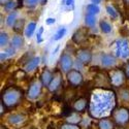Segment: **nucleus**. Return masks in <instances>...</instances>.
<instances>
[{"mask_svg": "<svg viewBox=\"0 0 129 129\" xmlns=\"http://www.w3.org/2000/svg\"><path fill=\"white\" fill-rule=\"evenodd\" d=\"M4 7H5V9H7V10H13V9H15V8L17 7V3L14 2V1H9L8 3H6V4L4 5Z\"/></svg>", "mask_w": 129, "mask_h": 129, "instance_id": "473e14b6", "label": "nucleus"}, {"mask_svg": "<svg viewBox=\"0 0 129 129\" xmlns=\"http://www.w3.org/2000/svg\"><path fill=\"white\" fill-rule=\"evenodd\" d=\"M60 129H80V126L70 122H64L60 125Z\"/></svg>", "mask_w": 129, "mask_h": 129, "instance_id": "bb28decb", "label": "nucleus"}, {"mask_svg": "<svg viewBox=\"0 0 129 129\" xmlns=\"http://www.w3.org/2000/svg\"><path fill=\"white\" fill-rule=\"evenodd\" d=\"M35 28H36V24H35L34 22L29 23L28 26H27V28H26V30H25V34H26V36H27V37H31L32 34H33L34 30H35Z\"/></svg>", "mask_w": 129, "mask_h": 129, "instance_id": "b1692460", "label": "nucleus"}, {"mask_svg": "<svg viewBox=\"0 0 129 129\" xmlns=\"http://www.w3.org/2000/svg\"><path fill=\"white\" fill-rule=\"evenodd\" d=\"M0 129H7L5 126H3V125H1V126H0Z\"/></svg>", "mask_w": 129, "mask_h": 129, "instance_id": "79ce46f5", "label": "nucleus"}, {"mask_svg": "<svg viewBox=\"0 0 129 129\" xmlns=\"http://www.w3.org/2000/svg\"><path fill=\"white\" fill-rule=\"evenodd\" d=\"M117 56L122 59L129 58V41L126 39H119L116 45Z\"/></svg>", "mask_w": 129, "mask_h": 129, "instance_id": "39448f33", "label": "nucleus"}, {"mask_svg": "<svg viewBox=\"0 0 129 129\" xmlns=\"http://www.w3.org/2000/svg\"><path fill=\"white\" fill-rule=\"evenodd\" d=\"M23 90L17 86H9L1 94V101L6 107H14L18 105L23 98Z\"/></svg>", "mask_w": 129, "mask_h": 129, "instance_id": "f03ea898", "label": "nucleus"}, {"mask_svg": "<svg viewBox=\"0 0 129 129\" xmlns=\"http://www.w3.org/2000/svg\"><path fill=\"white\" fill-rule=\"evenodd\" d=\"M91 1H92L93 3H95V4H97V3H100L102 0H91Z\"/></svg>", "mask_w": 129, "mask_h": 129, "instance_id": "ea45409f", "label": "nucleus"}, {"mask_svg": "<svg viewBox=\"0 0 129 129\" xmlns=\"http://www.w3.org/2000/svg\"><path fill=\"white\" fill-rule=\"evenodd\" d=\"M52 79H53V72L51 70H49L48 68L42 70L41 76H40V81L42 82L44 86H46V87H49V85H50Z\"/></svg>", "mask_w": 129, "mask_h": 129, "instance_id": "4468645a", "label": "nucleus"}, {"mask_svg": "<svg viewBox=\"0 0 129 129\" xmlns=\"http://www.w3.org/2000/svg\"><path fill=\"white\" fill-rule=\"evenodd\" d=\"M86 38H87V33H86V31L84 29L76 31L72 35V40L76 42V44H82V42H84L86 40Z\"/></svg>", "mask_w": 129, "mask_h": 129, "instance_id": "2eb2a0df", "label": "nucleus"}, {"mask_svg": "<svg viewBox=\"0 0 129 129\" xmlns=\"http://www.w3.org/2000/svg\"><path fill=\"white\" fill-rule=\"evenodd\" d=\"M8 42V36H7V33H5V32H1L0 33V47L3 48L7 45Z\"/></svg>", "mask_w": 129, "mask_h": 129, "instance_id": "cd10ccee", "label": "nucleus"}, {"mask_svg": "<svg viewBox=\"0 0 129 129\" xmlns=\"http://www.w3.org/2000/svg\"><path fill=\"white\" fill-rule=\"evenodd\" d=\"M116 103L115 94L110 90L99 89L92 94L90 101V114L94 118H104L112 114Z\"/></svg>", "mask_w": 129, "mask_h": 129, "instance_id": "f257e3e1", "label": "nucleus"}, {"mask_svg": "<svg viewBox=\"0 0 129 129\" xmlns=\"http://www.w3.org/2000/svg\"><path fill=\"white\" fill-rule=\"evenodd\" d=\"M62 78H63L62 77V70L56 69L55 71L53 72V79H52V81H51V83L49 85V87H48L51 92H56L60 88V86H61V84L63 82Z\"/></svg>", "mask_w": 129, "mask_h": 129, "instance_id": "6e6552de", "label": "nucleus"}, {"mask_svg": "<svg viewBox=\"0 0 129 129\" xmlns=\"http://www.w3.org/2000/svg\"><path fill=\"white\" fill-rule=\"evenodd\" d=\"M112 119L119 126H125L129 123V110L127 107L120 106L114 109L112 112Z\"/></svg>", "mask_w": 129, "mask_h": 129, "instance_id": "7ed1b4c3", "label": "nucleus"}, {"mask_svg": "<svg viewBox=\"0 0 129 129\" xmlns=\"http://www.w3.org/2000/svg\"><path fill=\"white\" fill-rule=\"evenodd\" d=\"M9 1H10V0H0V3H1V5H5Z\"/></svg>", "mask_w": 129, "mask_h": 129, "instance_id": "58836bf2", "label": "nucleus"}, {"mask_svg": "<svg viewBox=\"0 0 129 129\" xmlns=\"http://www.w3.org/2000/svg\"><path fill=\"white\" fill-rule=\"evenodd\" d=\"M85 23H86V25L89 26V27H94L95 24H96V18H95V16L87 14V16H86V18H85Z\"/></svg>", "mask_w": 129, "mask_h": 129, "instance_id": "5701e85b", "label": "nucleus"}, {"mask_svg": "<svg viewBox=\"0 0 129 129\" xmlns=\"http://www.w3.org/2000/svg\"><path fill=\"white\" fill-rule=\"evenodd\" d=\"M124 71H125V73H126V77L129 79V62L126 64V66H125V68H124Z\"/></svg>", "mask_w": 129, "mask_h": 129, "instance_id": "e433bc0d", "label": "nucleus"}, {"mask_svg": "<svg viewBox=\"0 0 129 129\" xmlns=\"http://www.w3.org/2000/svg\"><path fill=\"white\" fill-rule=\"evenodd\" d=\"M24 25H25V20L24 19H19V20L16 21V23H15L13 28L16 32H18V33H22Z\"/></svg>", "mask_w": 129, "mask_h": 129, "instance_id": "aec40b11", "label": "nucleus"}, {"mask_svg": "<svg viewBox=\"0 0 129 129\" xmlns=\"http://www.w3.org/2000/svg\"><path fill=\"white\" fill-rule=\"evenodd\" d=\"M15 50H16V49H14L13 47H10V48L6 49L4 52H2V53H1V61H3L4 59H6L7 57L13 56L14 54H15Z\"/></svg>", "mask_w": 129, "mask_h": 129, "instance_id": "393cba45", "label": "nucleus"}, {"mask_svg": "<svg viewBox=\"0 0 129 129\" xmlns=\"http://www.w3.org/2000/svg\"><path fill=\"white\" fill-rule=\"evenodd\" d=\"M89 105V101L86 97H79L72 103V110L77 113H84Z\"/></svg>", "mask_w": 129, "mask_h": 129, "instance_id": "9d476101", "label": "nucleus"}, {"mask_svg": "<svg viewBox=\"0 0 129 129\" xmlns=\"http://www.w3.org/2000/svg\"><path fill=\"white\" fill-rule=\"evenodd\" d=\"M125 78L127 77L124 70H120L117 68L110 71V82L115 87H121L125 82Z\"/></svg>", "mask_w": 129, "mask_h": 129, "instance_id": "20e7f679", "label": "nucleus"}, {"mask_svg": "<svg viewBox=\"0 0 129 129\" xmlns=\"http://www.w3.org/2000/svg\"><path fill=\"white\" fill-rule=\"evenodd\" d=\"M99 7H98V5L97 4H95V3H91V4H89L88 6H87V14L88 15H93V16H95V15H97L98 13H99Z\"/></svg>", "mask_w": 129, "mask_h": 129, "instance_id": "412c9836", "label": "nucleus"}, {"mask_svg": "<svg viewBox=\"0 0 129 129\" xmlns=\"http://www.w3.org/2000/svg\"><path fill=\"white\" fill-rule=\"evenodd\" d=\"M124 2H125V3H127V4L129 5V0H124Z\"/></svg>", "mask_w": 129, "mask_h": 129, "instance_id": "37998d69", "label": "nucleus"}, {"mask_svg": "<svg viewBox=\"0 0 129 129\" xmlns=\"http://www.w3.org/2000/svg\"><path fill=\"white\" fill-rule=\"evenodd\" d=\"M106 12H107V14H109L112 18H117V16H118V14H117V12H116V9L113 7V6H111V5H107L106 6Z\"/></svg>", "mask_w": 129, "mask_h": 129, "instance_id": "7c9ffc66", "label": "nucleus"}, {"mask_svg": "<svg viewBox=\"0 0 129 129\" xmlns=\"http://www.w3.org/2000/svg\"><path fill=\"white\" fill-rule=\"evenodd\" d=\"M73 3H74V0H66L65 1V4L67 6H72L73 7Z\"/></svg>", "mask_w": 129, "mask_h": 129, "instance_id": "4c0bfd02", "label": "nucleus"}, {"mask_svg": "<svg viewBox=\"0 0 129 129\" xmlns=\"http://www.w3.org/2000/svg\"><path fill=\"white\" fill-rule=\"evenodd\" d=\"M42 84L41 81L39 80H34L32 81V83L29 86V89L27 92V96L30 99H36L41 93V89H42Z\"/></svg>", "mask_w": 129, "mask_h": 129, "instance_id": "423d86ee", "label": "nucleus"}, {"mask_svg": "<svg viewBox=\"0 0 129 129\" xmlns=\"http://www.w3.org/2000/svg\"><path fill=\"white\" fill-rule=\"evenodd\" d=\"M46 22H47V24H48V25H52V24H55L56 20L54 19V18H49V19L46 21Z\"/></svg>", "mask_w": 129, "mask_h": 129, "instance_id": "c9c22d12", "label": "nucleus"}, {"mask_svg": "<svg viewBox=\"0 0 129 129\" xmlns=\"http://www.w3.org/2000/svg\"><path fill=\"white\" fill-rule=\"evenodd\" d=\"M68 119H67V122H70V123H73V124H78V123H80L81 121H82V118H81V116L79 115V113H77V112H74V113H70L69 115H68Z\"/></svg>", "mask_w": 129, "mask_h": 129, "instance_id": "6ab92c4d", "label": "nucleus"}, {"mask_svg": "<svg viewBox=\"0 0 129 129\" xmlns=\"http://www.w3.org/2000/svg\"><path fill=\"white\" fill-rule=\"evenodd\" d=\"M24 45V40L22 38V36L21 35H16L13 37L12 39V47L14 49H20V48H22Z\"/></svg>", "mask_w": 129, "mask_h": 129, "instance_id": "a211bd4d", "label": "nucleus"}, {"mask_svg": "<svg viewBox=\"0 0 129 129\" xmlns=\"http://www.w3.org/2000/svg\"><path fill=\"white\" fill-rule=\"evenodd\" d=\"M120 97L124 101L129 100V89H122L120 91Z\"/></svg>", "mask_w": 129, "mask_h": 129, "instance_id": "c756f323", "label": "nucleus"}, {"mask_svg": "<svg viewBox=\"0 0 129 129\" xmlns=\"http://www.w3.org/2000/svg\"><path fill=\"white\" fill-rule=\"evenodd\" d=\"M65 1H66V0H62V3H65Z\"/></svg>", "mask_w": 129, "mask_h": 129, "instance_id": "c03bdc74", "label": "nucleus"}, {"mask_svg": "<svg viewBox=\"0 0 129 129\" xmlns=\"http://www.w3.org/2000/svg\"><path fill=\"white\" fill-rule=\"evenodd\" d=\"M115 122L110 118H101L97 123L98 129H115Z\"/></svg>", "mask_w": 129, "mask_h": 129, "instance_id": "f8f14e48", "label": "nucleus"}, {"mask_svg": "<svg viewBox=\"0 0 129 129\" xmlns=\"http://www.w3.org/2000/svg\"><path fill=\"white\" fill-rule=\"evenodd\" d=\"M24 1V4L28 7H33L35 6L38 2H39V0H23Z\"/></svg>", "mask_w": 129, "mask_h": 129, "instance_id": "2f4dec72", "label": "nucleus"}, {"mask_svg": "<svg viewBox=\"0 0 129 129\" xmlns=\"http://www.w3.org/2000/svg\"><path fill=\"white\" fill-rule=\"evenodd\" d=\"M39 62H40V58L39 57H34V58H31L25 65H24V70L27 72H30L32 70H34L38 65H39Z\"/></svg>", "mask_w": 129, "mask_h": 129, "instance_id": "ddd939ff", "label": "nucleus"}, {"mask_svg": "<svg viewBox=\"0 0 129 129\" xmlns=\"http://www.w3.org/2000/svg\"><path fill=\"white\" fill-rule=\"evenodd\" d=\"M42 32H44V27H40L38 29V31H37V34H36V40H37V42H41L42 41V38H41Z\"/></svg>", "mask_w": 129, "mask_h": 129, "instance_id": "72a5a7b5", "label": "nucleus"}, {"mask_svg": "<svg viewBox=\"0 0 129 129\" xmlns=\"http://www.w3.org/2000/svg\"><path fill=\"white\" fill-rule=\"evenodd\" d=\"M25 120V116L23 114H14L8 117V123L10 125H18Z\"/></svg>", "mask_w": 129, "mask_h": 129, "instance_id": "f3484780", "label": "nucleus"}, {"mask_svg": "<svg viewBox=\"0 0 129 129\" xmlns=\"http://www.w3.org/2000/svg\"><path fill=\"white\" fill-rule=\"evenodd\" d=\"M66 33V29L64 28V27H62V28H59L58 29V31L55 33V35H54V40H59V39H61L63 36H64V34Z\"/></svg>", "mask_w": 129, "mask_h": 129, "instance_id": "c85d7f7f", "label": "nucleus"}, {"mask_svg": "<svg viewBox=\"0 0 129 129\" xmlns=\"http://www.w3.org/2000/svg\"><path fill=\"white\" fill-rule=\"evenodd\" d=\"M101 63L104 67H111L116 64V58L110 54H105L101 58Z\"/></svg>", "mask_w": 129, "mask_h": 129, "instance_id": "dca6fc26", "label": "nucleus"}, {"mask_svg": "<svg viewBox=\"0 0 129 129\" xmlns=\"http://www.w3.org/2000/svg\"><path fill=\"white\" fill-rule=\"evenodd\" d=\"M73 65V61L71 57L67 54H63L60 58V68L63 72H68Z\"/></svg>", "mask_w": 129, "mask_h": 129, "instance_id": "9b49d317", "label": "nucleus"}, {"mask_svg": "<svg viewBox=\"0 0 129 129\" xmlns=\"http://www.w3.org/2000/svg\"><path fill=\"white\" fill-rule=\"evenodd\" d=\"M41 1V4H46L47 3V0H40Z\"/></svg>", "mask_w": 129, "mask_h": 129, "instance_id": "a19ab883", "label": "nucleus"}, {"mask_svg": "<svg viewBox=\"0 0 129 129\" xmlns=\"http://www.w3.org/2000/svg\"><path fill=\"white\" fill-rule=\"evenodd\" d=\"M100 29L103 33H110L112 31V26L106 22V21H101L100 22Z\"/></svg>", "mask_w": 129, "mask_h": 129, "instance_id": "a878e982", "label": "nucleus"}, {"mask_svg": "<svg viewBox=\"0 0 129 129\" xmlns=\"http://www.w3.org/2000/svg\"><path fill=\"white\" fill-rule=\"evenodd\" d=\"M77 58L80 63L84 64V65H88L92 60V53L90 50L85 48L79 49L77 51Z\"/></svg>", "mask_w": 129, "mask_h": 129, "instance_id": "1a4fd4ad", "label": "nucleus"}, {"mask_svg": "<svg viewBox=\"0 0 129 129\" xmlns=\"http://www.w3.org/2000/svg\"><path fill=\"white\" fill-rule=\"evenodd\" d=\"M67 81L71 87H79L83 83V74L77 69H70L67 72Z\"/></svg>", "mask_w": 129, "mask_h": 129, "instance_id": "0eeeda50", "label": "nucleus"}, {"mask_svg": "<svg viewBox=\"0 0 129 129\" xmlns=\"http://www.w3.org/2000/svg\"><path fill=\"white\" fill-rule=\"evenodd\" d=\"M5 104H4V102L3 101H1V103H0V110H1V111H0V114H1V116H3V114H4V110H5Z\"/></svg>", "mask_w": 129, "mask_h": 129, "instance_id": "f704fd0d", "label": "nucleus"}, {"mask_svg": "<svg viewBox=\"0 0 129 129\" xmlns=\"http://www.w3.org/2000/svg\"><path fill=\"white\" fill-rule=\"evenodd\" d=\"M16 18H17V13H16V12L10 13V14L8 15L7 19H6V24H7V26H9V27H14V25H15V23H16V21H17Z\"/></svg>", "mask_w": 129, "mask_h": 129, "instance_id": "4be33fe9", "label": "nucleus"}]
</instances>
